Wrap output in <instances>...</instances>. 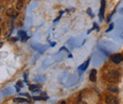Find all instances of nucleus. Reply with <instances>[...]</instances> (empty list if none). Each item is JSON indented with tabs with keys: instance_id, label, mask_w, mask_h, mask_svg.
<instances>
[{
	"instance_id": "nucleus-1",
	"label": "nucleus",
	"mask_w": 123,
	"mask_h": 104,
	"mask_svg": "<svg viewBox=\"0 0 123 104\" xmlns=\"http://www.w3.org/2000/svg\"><path fill=\"white\" fill-rule=\"evenodd\" d=\"M107 80L109 82H112V83L117 82L118 80H119V73H118V71L116 70V69L110 71L107 76Z\"/></svg>"
},
{
	"instance_id": "nucleus-2",
	"label": "nucleus",
	"mask_w": 123,
	"mask_h": 104,
	"mask_svg": "<svg viewBox=\"0 0 123 104\" xmlns=\"http://www.w3.org/2000/svg\"><path fill=\"white\" fill-rule=\"evenodd\" d=\"M13 29V25L12 23V21H6L4 24H3V32H4V35L5 36H9Z\"/></svg>"
},
{
	"instance_id": "nucleus-3",
	"label": "nucleus",
	"mask_w": 123,
	"mask_h": 104,
	"mask_svg": "<svg viewBox=\"0 0 123 104\" xmlns=\"http://www.w3.org/2000/svg\"><path fill=\"white\" fill-rule=\"evenodd\" d=\"M111 60H112V61L114 62V63H116V64H119L120 62H122V55L121 54H115V55H113L112 57H111Z\"/></svg>"
},
{
	"instance_id": "nucleus-4",
	"label": "nucleus",
	"mask_w": 123,
	"mask_h": 104,
	"mask_svg": "<svg viewBox=\"0 0 123 104\" xmlns=\"http://www.w3.org/2000/svg\"><path fill=\"white\" fill-rule=\"evenodd\" d=\"M106 103L107 104H117L118 103V98L115 96L109 95L106 98Z\"/></svg>"
},
{
	"instance_id": "nucleus-5",
	"label": "nucleus",
	"mask_w": 123,
	"mask_h": 104,
	"mask_svg": "<svg viewBox=\"0 0 123 104\" xmlns=\"http://www.w3.org/2000/svg\"><path fill=\"white\" fill-rule=\"evenodd\" d=\"M7 15L8 16H10V17H16L17 15H18V12L16 11L15 9H13V8H10L8 11H7Z\"/></svg>"
},
{
	"instance_id": "nucleus-6",
	"label": "nucleus",
	"mask_w": 123,
	"mask_h": 104,
	"mask_svg": "<svg viewBox=\"0 0 123 104\" xmlns=\"http://www.w3.org/2000/svg\"><path fill=\"white\" fill-rule=\"evenodd\" d=\"M89 78H90V80L93 81V82H95L97 80V70L96 69H93L92 71H91Z\"/></svg>"
},
{
	"instance_id": "nucleus-7",
	"label": "nucleus",
	"mask_w": 123,
	"mask_h": 104,
	"mask_svg": "<svg viewBox=\"0 0 123 104\" xmlns=\"http://www.w3.org/2000/svg\"><path fill=\"white\" fill-rule=\"evenodd\" d=\"M25 5V0H18L16 3V9L17 10H22Z\"/></svg>"
},
{
	"instance_id": "nucleus-8",
	"label": "nucleus",
	"mask_w": 123,
	"mask_h": 104,
	"mask_svg": "<svg viewBox=\"0 0 123 104\" xmlns=\"http://www.w3.org/2000/svg\"><path fill=\"white\" fill-rule=\"evenodd\" d=\"M104 9H105V1L102 0V1H101V7H100V12H99L100 19H102V17H103V14H104Z\"/></svg>"
},
{
	"instance_id": "nucleus-9",
	"label": "nucleus",
	"mask_w": 123,
	"mask_h": 104,
	"mask_svg": "<svg viewBox=\"0 0 123 104\" xmlns=\"http://www.w3.org/2000/svg\"><path fill=\"white\" fill-rule=\"evenodd\" d=\"M107 90L109 92H112V93H115V94H117V93H118V88L116 87V86H114V85L109 86L107 88Z\"/></svg>"
},
{
	"instance_id": "nucleus-10",
	"label": "nucleus",
	"mask_w": 123,
	"mask_h": 104,
	"mask_svg": "<svg viewBox=\"0 0 123 104\" xmlns=\"http://www.w3.org/2000/svg\"><path fill=\"white\" fill-rule=\"evenodd\" d=\"M13 102H15V103H28L29 101L24 99V98H14Z\"/></svg>"
},
{
	"instance_id": "nucleus-11",
	"label": "nucleus",
	"mask_w": 123,
	"mask_h": 104,
	"mask_svg": "<svg viewBox=\"0 0 123 104\" xmlns=\"http://www.w3.org/2000/svg\"><path fill=\"white\" fill-rule=\"evenodd\" d=\"M88 64H89V60L88 61H86L81 66H80V69H81V71H84L86 68H87V66H88Z\"/></svg>"
},
{
	"instance_id": "nucleus-12",
	"label": "nucleus",
	"mask_w": 123,
	"mask_h": 104,
	"mask_svg": "<svg viewBox=\"0 0 123 104\" xmlns=\"http://www.w3.org/2000/svg\"><path fill=\"white\" fill-rule=\"evenodd\" d=\"M35 100H43L44 99V97H34L33 98Z\"/></svg>"
},
{
	"instance_id": "nucleus-13",
	"label": "nucleus",
	"mask_w": 123,
	"mask_h": 104,
	"mask_svg": "<svg viewBox=\"0 0 123 104\" xmlns=\"http://www.w3.org/2000/svg\"><path fill=\"white\" fill-rule=\"evenodd\" d=\"M38 87H39V86H37V85H31L30 89H31V90H35V89H38Z\"/></svg>"
},
{
	"instance_id": "nucleus-14",
	"label": "nucleus",
	"mask_w": 123,
	"mask_h": 104,
	"mask_svg": "<svg viewBox=\"0 0 123 104\" xmlns=\"http://www.w3.org/2000/svg\"><path fill=\"white\" fill-rule=\"evenodd\" d=\"M2 45H3V44H2V43H0V47H1Z\"/></svg>"
},
{
	"instance_id": "nucleus-15",
	"label": "nucleus",
	"mask_w": 123,
	"mask_h": 104,
	"mask_svg": "<svg viewBox=\"0 0 123 104\" xmlns=\"http://www.w3.org/2000/svg\"><path fill=\"white\" fill-rule=\"evenodd\" d=\"M0 33H1V30H0Z\"/></svg>"
},
{
	"instance_id": "nucleus-16",
	"label": "nucleus",
	"mask_w": 123,
	"mask_h": 104,
	"mask_svg": "<svg viewBox=\"0 0 123 104\" xmlns=\"http://www.w3.org/2000/svg\"><path fill=\"white\" fill-rule=\"evenodd\" d=\"M9 1H12V0H9Z\"/></svg>"
}]
</instances>
